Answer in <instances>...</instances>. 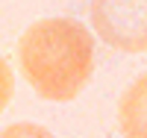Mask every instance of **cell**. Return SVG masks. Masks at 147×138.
<instances>
[{"instance_id":"1","label":"cell","mask_w":147,"mask_h":138,"mask_svg":"<svg viewBox=\"0 0 147 138\" xmlns=\"http://www.w3.org/2000/svg\"><path fill=\"white\" fill-rule=\"evenodd\" d=\"M18 71L41 100L71 103L94 73V38L74 18H41L18 38Z\"/></svg>"},{"instance_id":"2","label":"cell","mask_w":147,"mask_h":138,"mask_svg":"<svg viewBox=\"0 0 147 138\" xmlns=\"http://www.w3.org/2000/svg\"><path fill=\"white\" fill-rule=\"evenodd\" d=\"M88 15L94 32L112 50H147V0H91Z\"/></svg>"},{"instance_id":"3","label":"cell","mask_w":147,"mask_h":138,"mask_svg":"<svg viewBox=\"0 0 147 138\" xmlns=\"http://www.w3.org/2000/svg\"><path fill=\"white\" fill-rule=\"evenodd\" d=\"M118 132L124 138H147V73L129 82L118 100Z\"/></svg>"},{"instance_id":"4","label":"cell","mask_w":147,"mask_h":138,"mask_svg":"<svg viewBox=\"0 0 147 138\" xmlns=\"http://www.w3.org/2000/svg\"><path fill=\"white\" fill-rule=\"evenodd\" d=\"M0 138H56V135L41 123L21 120V123H9L6 129H0Z\"/></svg>"},{"instance_id":"5","label":"cell","mask_w":147,"mask_h":138,"mask_svg":"<svg viewBox=\"0 0 147 138\" xmlns=\"http://www.w3.org/2000/svg\"><path fill=\"white\" fill-rule=\"evenodd\" d=\"M12 97H15V73L9 71L6 59L0 56V115H3V109L12 103Z\"/></svg>"}]
</instances>
